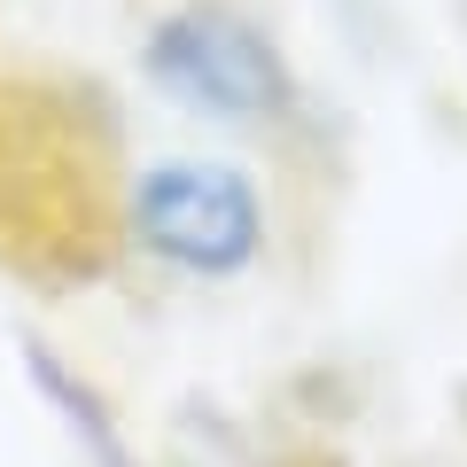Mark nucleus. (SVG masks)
<instances>
[{
	"label": "nucleus",
	"instance_id": "1",
	"mask_svg": "<svg viewBox=\"0 0 467 467\" xmlns=\"http://www.w3.org/2000/svg\"><path fill=\"white\" fill-rule=\"evenodd\" d=\"M140 63L180 109H202L218 125H265V117L288 109V70L273 55V39L242 8H218V0L171 8L149 32Z\"/></svg>",
	"mask_w": 467,
	"mask_h": 467
},
{
	"label": "nucleus",
	"instance_id": "2",
	"mask_svg": "<svg viewBox=\"0 0 467 467\" xmlns=\"http://www.w3.org/2000/svg\"><path fill=\"white\" fill-rule=\"evenodd\" d=\"M133 234L164 265L226 281L265 250V211L234 164H149L133 180Z\"/></svg>",
	"mask_w": 467,
	"mask_h": 467
}]
</instances>
